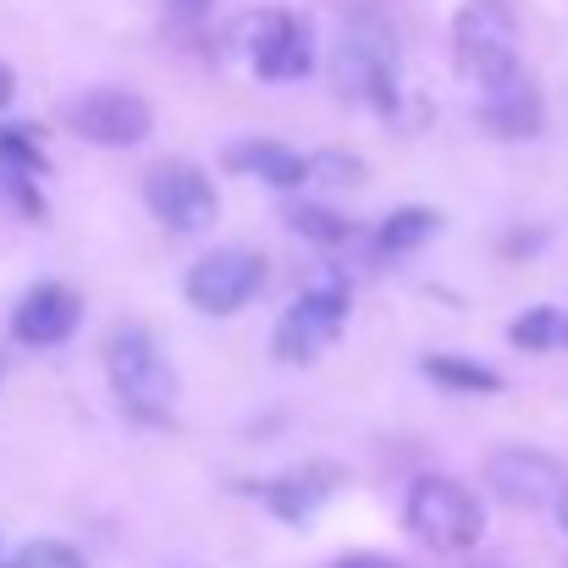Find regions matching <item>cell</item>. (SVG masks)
Segmentation results:
<instances>
[{"instance_id":"20","label":"cell","mask_w":568,"mask_h":568,"mask_svg":"<svg viewBox=\"0 0 568 568\" xmlns=\"http://www.w3.org/2000/svg\"><path fill=\"white\" fill-rule=\"evenodd\" d=\"M0 172H22V178L44 172V155L33 150V139L22 128H0Z\"/></svg>"},{"instance_id":"10","label":"cell","mask_w":568,"mask_h":568,"mask_svg":"<svg viewBox=\"0 0 568 568\" xmlns=\"http://www.w3.org/2000/svg\"><path fill=\"white\" fill-rule=\"evenodd\" d=\"M486 480L508 508H547L568 486L564 464L552 453H536V447H497L486 458Z\"/></svg>"},{"instance_id":"3","label":"cell","mask_w":568,"mask_h":568,"mask_svg":"<svg viewBox=\"0 0 568 568\" xmlns=\"http://www.w3.org/2000/svg\"><path fill=\"white\" fill-rule=\"evenodd\" d=\"M332 83L354 105H397V39L386 22H348L332 50Z\"/></svg>"},{"instance_id":"2","label":"cell","mask_w":568,"mask_h":568,"mask_svg":"<svg viewBox=\"0 0 568 568\" xmlns=\"http://www.w3.org/2000/svg\"><path fill=\"white\" fill-rule=\"evenodd\" d=\"M403 525L430 552H469L486 530V508L475 503L469 486H458L447 475H419L408 503H403Z\"/></svg>"},{"instance_id":"17","label":"cell","mask_w":568,"mask_h":568,"mask_svg":"<svg viewBox=\"0 0 568 568\" xmlns=\"http://www.w3.org/2000/svg\"><path fill=\"white\" fill-rule=\"evenodd\" d=\"M508 343H514V348H525V354H547V348H558V343H564V315H558L552 304H536V310L514 315Z\"/></svg>"},{"instance_id":"13","label":"cell","mask_w":568,"mask_h":568,"mask_svg":"<svg viewBox=\"0 0 568 568\" xmlns=\"http://www.w3.org/2000/svg\"><path fill=\"white\" fill-rule=\"evenodd\" d=\"M226 172H243V178H260L271 189H298L315 178V161L276 144V139H248V144H232L226 150Z\"/></svg>"},{"instance_id":"25","label":"cell","mask_w":568,"mask_h":568,"mask_svg":"<svg viewBox=\"0 0 568 568\" xmlns=\"http://www.w3.org/2000/svg\"><path fill=\"white\" fill-rule=\"evenodd\" d=\"M564 343H568V315H564Z\"/></svg>"},{"instance_id":"16","label":"cell","mask_w":568,"mask_h":568,"mask_svg":"<svg viewBox=\"0 0 568 568\" xmlns=\"http://www.w3.org/2000/svg\"><path fill=\"white\" fill-rule=\"evenodd\" d=\"M425 376L436 381V386H447V392H480V397H491V392H503V376L497 371H486V365H475V359H453V354H430L425 365H419Z\"/></svg>"},{"instance_id":"18","label":"cell","mask_w":568,"mask_h":568,"mask_svg":"<svg viewBox=\"0 0 568 568\" xmlns=\"http://www.w3.org/2000/svg\"><path fill=\"white\" fill-rule=\"evenodd\" d=\"M293 232H304L315 248H337L343 237H354V226L343 215L321 210V204H293Z\"/></svg>"},{"instance_id":"22","label":"cell","mask_w":568,"mask_h":568,"mask_svg":"<svg viewBox=\"0 0 568 568\" xmlns=\"http://www.w3.org/2000/svg\"><path fill=\"white\" fill-rule=\"evenodd\" d=\"M210 6H215V0H166V11H172V17H204V11H210Z\"/></svg>"},{"instance_id":"14","label":"cell","mask_w":568,"mask_h":568,"mask_svg":"<svg viewBox=\"0 0 568 568\" xmlns=\"http://www.w3.org/2000/svg\"><path fill=\"white\" fill-rule=\"evenodd\" d=\"M332 486H337V469H326V464H304V469H293V475L271 480V486H265V503H271L287 525H304V519H310V508H315Z\"/></svg>"},{"instance_id":"24","label":"cell","mask_w":568,"mask_h":568,"mask_svg":"<svg viewBox=\"0 0 568 568\" xmlns=\"http://www.w3.org/2000/svg\"><path fill=\"white\" fill-rule=\"evenodd\" d=\"M552 508H558V525H564V530H568V486H564V491H558V503H552Z\"/></svg>"},{"instance_id":"26","label":"cell","mask_w":568,"mask_h":568,"mask_svg":"<svg viewBox=\"0 0 568 568\" xmlns=\"http://www.w3.org/2000/svg\"><path fill=\"white\" fill-rule=\"evenodd\" d=\"M0 381H6V365H0Z\"/></svg>"},{"instance_id":"7","label":"cell","mask_w":568,"mask_h":568,"mask_svg":"<svg viewBox=\"0 0 568 568\" xmlns=\"http://www.w3.org/2000/svg\"><path fill=\"white\" fill-rule=\"evenodd\" d=\"M348 326V287L343 282H321V287H304L287 315L276 321V359L287 365H310L321 359Z\"/></svg>"},{"instance_id":"9","label":"cell","mask_w":568,"mask_h":568,"mask_svg":"<svg viewBox=\"0 0 568 568\" xmlns=\"http://www.w3.org/2000/svg\"><path fill=\"white\" fill-rule=\"evenodd\" d=\"M67 128L83 139V144H105V150H133L150 139L155 116H150V100L128 94V89H89L67 105Z\"/></svg>"},{"instance_id":"19","label":"cell","mask_w":568,"mask_h":568,"mask_svg":"<svg viewBox=\"0 0 568 568\" xmlns=\"http://www.w3.org/2000/svg\"><path fill=\"white\" fill-rule=\"evenodd\" d=\"M6 568H89V564H83V552L67 547V541H28V547L11 552Z\"/></svg>"},{"instance_id":"23","label":"cell","mask_w":568,"mask_h":568,"mask_svg":"<svg viewBox=\"0 0 568 568\" xmlns=\"http://www.w3.org/2000/svg\"><path fill=\"white\" fill-rule=\"evenodd\" d=\"M11 100H17V72H11V67L0 61V111H6Z\"/></svg>"},{"instance_id":"4","label":"cell","mask_w":568,"mask_h":568,"mask_svg":"<svg viewBox=\"0 0 568 568\" xmlns=\"http://www.w3.org/2000/svg\"><path fill=\"white\" fill-rule=\"evenodd\" d=\"M232 44L243 50V61L254 67V78L265 83H298L315 72V39L310 22L298 11H248L232 33Z\"/></svg>"},{"instance_id":"21","label":"cell","mask_w":568,"mask_h":568,"mask_svg":"<svg viewBox=\"0 0 568 568\" xmlns=\"http://www.w3.org/2000/svg\"><path fill=\"white\" fill-rule=\"evenodd\" d=\"M332 568H397L392 558H381V552H343Z\"/></svg>"},{"instance_id":"6","label":"cell","mask_w":568,"mask_h":568,"mask_svg":"<svg viewBox=\"0 0 568 568\" xmlns=\"http://www.w3.org/2000/svg\"><path fill=\"white\" fill-rule=\"evenodd\" d=\"M183 293L199 315H237L243 304H254L265 293V254L254 248H210L204 260H193L183 276Z\"/></svg>"},{"instance_id":"15","label":"cell","mask_w":568,"mask_h":568,"mask_svg":"<svg viewBox=\"0 0 568 568\" xmlns=\"http://www.w3.org/2000/svg\"><path fill=\"white\" fill-rule=\"evenodd\" d=\"M430 232H442V215L425 210V204H408V210H392L376 226V248L381 254H408V248H419Z\"/></svg>"},{"instance_id":"1","label":"cell","mask_w":568,"mask_h":568,"mask_svg":"<svg viewBox=\"0 0 568 568\" xmlns=\"http://www.w3.org/2000/svg\"><path fill=\"white\" fill-rule=\"evenodd\" d=\"M105 371H111V392L128 408V419H139V425L172 419L178 376H172V359L161 354L150 326H116L105 343Z\"/></svg>"},{"instance_id":"12","label":"cell","mask_w":568,"mask_h":568,"mask_svg":"<svg viewBox=\"0 0 568 568\" xmlns=\"http://www.w3.org/2000/svg\"><path fill=\"white\" fill-rule=\"evenodd\" d=\"M480 89H486V100H480L486 133H497V139H530V133H541V89L525 72V61L508 67V72H497V78H486Z\"/></svg>"},{"instance_id":"8","label":"cell","mask_w":568,"mask_h":568,"mask_svg":"<svg viewBox=\"0 0 568 568\" xmlns=\"http://www.w3.org/2000/svg\"><path fill=\"white\" fill-rule=\"evenodd\" d=\"M144 204L155 210V221L178 237H199L215 226L221 204H215V189L210 178L189 166V161H161L150 178H144Z\"/></svg>"},{"instance_id":"5","label":"cell","mask_w":568,"mask_h":568,"mask_svg":"<svg viewBox=\"0 0 568 568\" xmlns=\"http://www.w3.org/2000/svg\"><path fill=\"white\" fill-rule=\"evenodd\" d=\"M453 50H458V67L475 83L519 67V11H514V0H464L458 17H453Z\"/></svg>"},{"instance_id":"11","label":"cell","mask_w":568,"mask_h":568,"mask_svg":"<svg viewBox=\"0 0 568 568\" xmlns=\"http://www.w3.org/2000/svg\"><path fill=\"white\" fill-rule=\"evenodd\" d=\"M83 321V298L67 282H33L22 304L11 310V337L22 348H61Z\"/></svg>"}]
</instances>
